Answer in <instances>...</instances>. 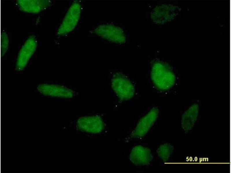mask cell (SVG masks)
Segmentation results:
<instances>
[{
  "instance_id": "6",
  "label": "cell",
  "mask_w": 231,
  "mask_h": 173,
  "mask_svg": "<svg viewBox=\"0 0 231 173\" xmlns=\"http://www.w3.org/2000/svg\"><path fill=\"white\" fill-rule=\"evenodd\" d=\"M159 113V110L157 107L153 108L140 120L131 134V138H140L144 136L154 125Z\"/></svg>"
},
{
  "instance_id": "9",
  "label": "cell",
  "mask_w": 231,
  "mask_h": 173,
  "mask_svg": "<svg viewBox=\"0 0 231 173\" xmlns=\"http://www.w3.org/2000/svg\"><path fill=\"white\" fill-rule=\"evenodd\" d=\"M37 89L42 94L53 97L69 98L74 95L72 89L58 84H42L38 86Z\"/></svg>"
},
{
  "instance_id": "1",
  "label": "cell",
  "mask_w": 231,
  "mask_h": 173,
  "mask_svg": "<svg viewBox=\"0 0 231 173\" xmlns=\"http://www.w3.org/2000/svg\"><path fill=\"white\" fill-rule=\"evenodd\" d=\"M151 77L156 88L165 91L171 88L176 81V76L170 66L165 63L156 60L152 64Z\"/></svg>"
},
{
  "instance_id": "13",
  "label": "cell",
  "mask_w": 231,
  "mask_h": 173,
  "mask_svg": "<svg viewBox=\"0 0 231 173\" xmlns=\"http://www.w3.org/2000/svg\"><path fill=\"white\" fill-rule=\"evenodd\" d=\"M174 149L173 145L166 143L159 146L157 150V153L163 161L166 162L168 160Z\"/></svg>"
},
{
  "instance_id": "8",
  "label": "cell",
  "mask_w": 231,
  "mask_h": 173,
  "mask_svg": "<svg viewBox=\"0 0 231 173\" xmlns=\"http://www.w3.org/2000/svg\"><path fill=\"white\" fill-rule=\"evenodd\" d=\"M77 125L80 130L93 133L100 132L104 128L102 120L98 116L81 117L78 120Z\"/></svg>"
},
{
  "instance_id": "7",
  "label": "cell",
  "mask_w": 231,
  "mask_h": 173,
  "mask_svg": "<svg viewBox=\"0 0 231 173\" xmlns=\"http://www.w3.org/2000/svg\"><path fill=\"white\" fill-rule=\"evenodd\" d=\"M37 46L36 37L34 36H31L26 40L18 53L16 64V70L20 71L24 69L35 51Z\"/></svg>"
},
{
  "instance_id": "10",
  "label": "cell",
  "mask_w": 231,
  "mask_h": 173,
  "mask_svg": "<svg viewBox=\"0 0 231 173\" xmlns=\"http://www.w3.org/2000/svg\"><path fill=\"white\" fill-rule=\"evenodd\" d=\"M199 112V105L194 103L182 114L181 119L180 126L184 133H188L193 129L198 121Z\"/></svg>"
},
{
  "instance_id": "5",
  "label": "cell",
  "mask_w": 231,
  "mask_h": 173,
  "mask_svg": "<svg viewBox=\"0 0 231 173\" xmlns=\"http://www.w3.org/2000/svg\"><path fill=\"white\" fill-rule=\"evenodd\" d=\"M180 11L177 6L171 4H163L156 6L151 13L153 21L162 25L173 20Z\"/></svg>"
},
{
  "instance_id": "4",
  "label": "cell",
  "mask_w": 231,
  "mask_h": 173,
  "mask_svg": "<svg viewBox=\"0 0 231 173\" xmlns=\"http://www.w3.org/2000/svg\"><path fill=\"white\" fill-rule=\"evenodd\" d=\"M94 32L97 35L112 42L118 44L125 43L126 38L123 30L112 24H103L96 27Z\"/></svg>"
},
{
  "instance_id": "2",
  "label": "cell",
  "mask_w": 231,
  "mask_h": 173,
  "mask_svg": "<svg viewBox=\"0 0 231 173\" xmlns=\"http://www.w3.org/2000/svg\"><path fill=\"white\" fill-rule=\"evenodd\" d=\"M111 87L119 100L122 101L132 98L135 93L134 87L124 75L122 73H116L111 80Z\"/></svg>"
},
{
  "instance_id": "14",
  "label": "cell",
  "mask_w": 231,
  "mask_h": 173,
  "mask_svg": "<svg viewBox=\"0 0 231 173\" xmlns=\"http://www.w3.org/2000/svg\"><path fill=\"white\" fill-rule=\"evenodd\" d=\"M9 40L7 34L3 32L1 34V54L3 56L7 51L8 46Z\"/></svg>"
},
{
  "instance_id": "11",
  "label": "cell",
  "mask_w": 231,
  "mask_h": 173,
  "mask_svg": "<svg viewBox=\"0 0 231 173\" xmlns=\"http://www.w3.org/2000/svg\"><path fill=\"white\" fill-rule=\"evenodd\" d=\"M153 158L149 148L140 145L133 148L129 157L131 162L137 166L148 165Z\"/></svg>"
},
{
  "instance_id": "3",
  "label": "cell",
  "mask_w": 231,
  "mask_h": 173,
  "mask_svg": "<svg viewBox=\"0 0 231 173\" xmlns=\"http://www.w3.org/2000/svg\"><path fill=\"white\" fill-rule=\"evenodd\" d=\"M81 6L79 2H74L67 11L57 31V34L64 35L72 31L79 20Z\"/></svg>"
},
{
  "instance_id": "12",
  "label": "cell",
  "mask_w": 231,
  "mask_h": 173,
  "mask_svg": "<svg viewBox=\"0 0 231 173\" xmlns=\"http://www.w3.org/2000/svg\"><path fill=\"white\" fill-rule=\"evenodd\" d=\"M17 3L21 10L33 14L40 12L51 4L50 1L47 0H19Z\"/></svg>"
}]
</instances>
